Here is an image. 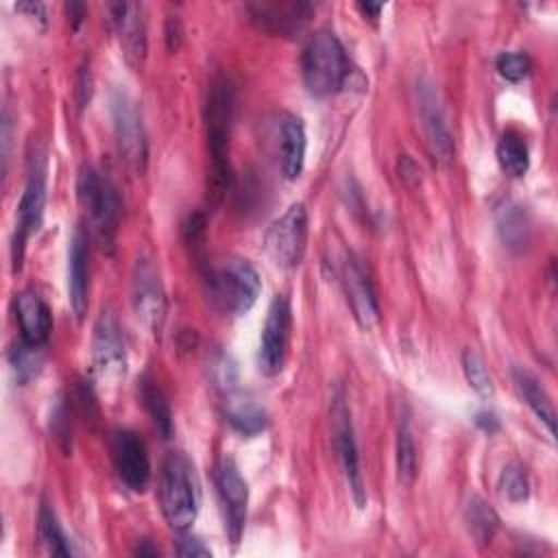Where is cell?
<instances>
[{
    "label": "cell",
    "instance_id": "cell-28",
    "mask_svg": "<svg viewBox=\"0 0 558 558\" xmlns=\"http://www.w3.org/2000/svg\"><path fill=\"white\" fill-rule=\"evenodd\" d=\"M397 477L403 486H410L416 477V445L405 414L397 427Z\"/></svg>",
    "mask_w": 558,
    "mask_h": 558
},
{
    "label": "cell",
    "instance_id": "cell-26",
    "mask_svg": "<svg viewBox=\"0 0 558 558\" xmlns=\"http://www.w3.org/2000/svg\"><path fill=\"white\" fill-rule=\"evenodd\" d=\"M464 519H466L469 532L477 545H488L499 527V519H497L495 510L477 495L469 497V501L464 506Z\"/></svg>",
    "mask_w": 558,
    "mask_h": 558
},
{
    "label": "cell",
    "instance_id": "cell-13",
    "mask_svg": "<svg viewBox=\"0 0 558 558\" xmlns=\"http://www.w3.org/2000/svg\"><path fill=\"white\" fill-rule=\"evenodd\" d=\"M109 447L122 484L133 493H142L150 480V460L144 440L131 429H116Z\"/></svg>",
    "mask_w": 558,
    "mask_h": 558
},
{
    "label": "cell",
    "instance_id": "cell-37",
    "mask_svg": "<svg viewBox=\"0 0 558 558\" xmlns=\"http://www.w3.org/2000/svg\"><path fill=\"white\" fill-rule=\"evenodd\" d=\"M357 9H360L366 17L377 20V17H379V13L384 11V4H381V2H360V4H357Z\"/></svg>",
    "mask_w": 558,
    "mask_h": 558
},
{
    "label": "cell",
    "instance_id": "cell-33",
    "mask_svg": "<svg viewBox=\"0 0 558 558\" xmlns=\"http://www.w3.org/2000/svg\"><path fill=\"white\" fill-rule=\"evenodd\" d=\"M497 70L506 81L517 83L530 74L532 61L525 52H501L497 57Z\"/></svg>",
    "mask_w": 558,
    "mask_h": 558
},
{
    "label": "cell",
    "instance_id": "cell-14",
    "mask_svg": "<svg viewBox=\"0 0 558 558\" xmlns=\"http://www.w3.org/2000/svg\"><path fill=\"white\" fill-rule=\"evenodd\" d=\"M290 344V305L283 296H275L259 338V368L266 375H277L283 368Z\"/></svg>",
    "mask_w": 558,
    "mask_h": 558
},
{
    "label": "cell",
    "instance_id": "cell-15",
    "mask_svg": "<svg viewBox=\"0 0 558 558\" xmlns=\"http://www.w3.org/2000/svg\"><path fill=\"white\" fill-rule=\"evenodd\" d=\"M109 20L118 35V44L124 61L140 70L146 59V17L144 7L137 2H113L109 4Z\"/></svg>",
    "mask_w": 558,
    "mask_h": 558
},
{
    "label": "cell",
    "instance_id": "cell-30",
    "mask_svg": "<svg viewBox=\"0 0 558 558\" xmlns=\"http://www.w3.org/2000/svg\"><path fill=\"white\" fill-rule=\"evenodd\" d=\"M44 347L41 344H31L26 340H22L20 344H15L11 349V368L15 373V379L20 384H26L31 381L39 371H41V364H44Z\"/></svg>",
    "mask_w": 558,
    "mask_h": 558
},
{
    "label": "cell",
    "instance_id": "cell-1",
    "mask_svg": "<svg viewBox=\"0 0 558 558\" xmlns=\"http://www.w3.org/2000/svg\"><path fill=\"white\" fill-rule=\"evenodd\" d=\"M207 296L225 314H246L262 290L257 270L242 257H222L207 268Z\"/></svg>",
    "mask_w": 558,
    "mask_h": 558
},
{
    "label": "cell",
    "instance_id": "cell-25",
    "mask_svg": "<svg viewBox=\"0 0 558 558\" xmlns=\"http://www.w3.org/2000/svg\"><path fill=\"white\" fill-rule=\"evenodd\" d=\"M497 161L508 177H523L530 168V153L523 135L517 131H506L497 142Z\"/></svg>",
    "mask_w": 558,
    "mask_h": 558
},
{
    "label": "cell",
    "instance_id": "cell-16",
    "mask_svg": "<svg viewBox=\"0 0 558 558\" xmlns=\"http://www.w3.org/2000/svg\"><path fill=\"white\" fill-rule=\"evenodd\" d=\"M216 488H218L220 504L225 510V527H227L231 541L238 543L242 536V530H244V521H246L248 486L231 458H222L218 462Z\"/></svg>",
    "mask_w": 558,
    "mask_h": 558
},
{
    "label": "cell",
    "instance_id": "cell-39",
    "mask_svg": "<svg viewBox=\"0 0 558 558\" xmlns=\"http://www.w3.org/2000/svg\"><path fill=\"white\" fill-rule=\"evenodd\" d=\"M137 554H150V556H155V554H157V549L148 547V545H146V541H144V545H142V547H137Z\"/></svg>",
    "mask_w": 558,
    "mask_h": 558
},
{
    "label": "cell",
    "instance_id": "cell-9",
    "mask_svg": "<svg viewBox=\"0 0 558 558\" xmlns=\"http://www.w3.org/2000/svg\"><path fill=\"white\" fill-rule=\"evenodd\" d=\"M414 98H416V111H418V120H421L429 153L440 163H449L453 159V153H456L453 137H451L442 105L438 100V92H436L434 83L427 76H421L416 81Z\"/></svg>",
    "mask_w": 558,
    "mask_h": 558
},
{
    "label": "cell",
    "instance_id": "cell-24",
    "mask_svg": "<svg viewBox=\"0 0 558 558\" xmlns=\"http://www.w3.org/2000/svg\"><path fill=\"white\" fill-rule=\"evenodd\" d=\"M514 381L517 388L521 392V397L525 399V403L530 405V410L545 423L547 432L554 436L556 434V414H554V405L547 397V392L541 388V384L525 371H514Z\"/></svg>",
    "mask_w": 558,
    "mask_h": 558
},
{
    "label": "cell",
    "instance_id": "cell-36",
    "mask_svg": "<svg viewBox=\"0 0 558 558\" xmlns=\"http://www.w3.org/2000/svg\"><path fill=\"white\" fill-rule=\"evenodd\" d=\"M15 9L22 11V13H28L31 17H37V20L46 22V7L41 2H17Z\"/></svg>",
    "mask_w": 558,
    "mask_h": 558
},
{
    "label": "cell",
    "instance_id": "cell-34",
    "mask_svg": "<svg viewBox=\"0 0 558 558\" xmlns=\"http://www.w3.org/2000/svg\"><path fill=\"white\" fill-rule=\"evenodd\" d=\"M177 554L179 556H211L209 547H205L203 541H198L196 536H181L177 541Z\"/></svg>",
    "mask_w": 558,
    "mask_h": 558
},
{
    "label": "cell",
    "instance_id": "cell-18",
    "mask_svg": "<svg viewBox=\"0 0 558 558\" xmlns=\"http://www.w3.org/2000/svg\"><path fill=\"white\" fill-rule=\"evenodd\" d=\"M89 294V246L87 235L76 227L68 246V301L74 316L81 320L87 312Z\"/></svg>",
    "mask_w": 558,
    "mask_h": 558
},
{
    "label": "cell",
    "instance_id": "cell-11",
    "mask_svg": "<svg viewBox=\"0 0 558 558\" xmlns=\"http://www.w3.org/2000/svg\"><path fill=\"white\" fill-rule=\"evenodd\" d=\"M44 203H46V166L41 159L31 161V172L24 185V192L20 196L17 205V225L13 235V266L20 268V262L24 257L26 240L33 231H37L41 216H44Z\"/></svg>",
    "mask_w": 558,
    "mask_h": 558
},
{
    "label": "cell",
    "instance_id": "cell-21",
    "mask_svg": "<svg viewBox=\"0 0 558 558\" xmlns=\"http://www.w3.org/2000/svg\"><path fill=\"white\" fill-rule=\"evenodd\" d=\"M225 416L229 425L244 436H257L268 425L266 408L253 395L246 392H231L227 397Z\"/></svg>",
    "mask_w": 558,
    "mask_h": 558
},
{
    "label": "cell",
    "instance_id": "cell-10",
    "mask_svg": "<svg viewBox=\"0 0 558 558\" xmlns=\"http://www.w3.org/2000/svg\"><path fill=\"white\" fill-rule=\"evenodd\" d=\"M331 434H333V449L338 453V460L342 464V471L347 475L353 501L357 508H364L366 504V490L360 473V456H357V442L353 436V425H351V414L344 403L342 392L333 397L331 403Z\"/></svg>",
    "mask_w": 558,
    "mask_h": 558
},
{
    "label": "cell",
    "instance_id": "cell-32",
    "mask_svg": "<svg viewBox=\"0 0 558 558\" xmlns=\"http://www.w3.org/2000/svg\"><path fill=\"white\" fill-rule=\"evenodd\" d=\"M499 488L510 501H525L530 495L525 471L519 464H506L499 477Z\"/></svg>",
    "mask_w": 558,
    "mask_h": 558
},
{
    "label": "cell",
    "instance_id": "cell-6",
    "mask_svg": "<svg viewBox=\"0 0 558 558\" xmlns=\"http://www.w3.org/2000/svg\"><path fill=\"white\" fill-rule=\"evenodd\" d=\"M126 375V349L120 323L116 314L107 307L100 312L94 336H92V377L94 386L109 395L113 392Z\"/></svg>",
    "mask_w": 558,
    "mask_h": 558
},
{
    "label": "cell",
    "instance_id": "cell-35",
    "mask_svg": "<svg viewBox=\"0 0 558 558\" xmlns=\"http://www.w3.org/2000/svg\"><path fill=\"white\" fill-rule=\"evenodd\" d=\"M475 423H477V427H482V429L488 432V434H493V432L499 429V418H497V414L490 412V410L477 412V414H475Z\"/></svg>",
    "mask_w": 558,
    "mask_h": 558
},
{
    "label": "cell",
    "instance_id": "cell-3",
    "mask_svg": "<svg viewBox=\"0 0 558 558\" xmlns=\"http://www.w3.org/2000/svg\"><path fill=\"white\" fill-rule=\"evenodd\" d=\"M157 490L168 525L185 532L198 512V482L192 462L183 453H170L163 460Z\"/></svg>",
    "mask_w": 558,
    "mask_h": 558
},
{
    "label": "cell",
    "instance_id": "cell-29",
    "mask_svg": "<svg viewBox=\"0 0 558 558\" xmlns=\"http://www.w3.org/2000/svg\"><path fill=\"white\" fill-rule=\"evenodd\" d=\"M37 534H39V541L44 543V547L54 554V556H72L74 549H72V543L68 541V536L63 534L54 512L44 504L39 508V517H37Z\"/></svg>",
    "mask_w": 558,
    "mask_h": 558
},
{
    "label": "cell",
    "instance_id": "cell-23",
    "mask_svg": "<svg viewBox=\"0 0 558 558\" xmlns=\"http://www.w3.org/2000/svg\"><path fill=\"white\" fill-rule=\"evenodd\" d=\"M497 229H499L504 244L512 251H523L530 244L532 225H530L525 207H521L517 203H506L497 211Z\"/></svg>",
    "mask_w": 558,
    "mask_h": 558
},
{
    "label": "cell",
    "instance_id": "cell-7",
    "mask_svg": "<svg viewBox=\"0 0 558 558\" xmlns=\"http://www.w3.org/2000/svg\"><path fill=\"white\" fill-rule=\"evenodd\" d=\"M307 238V211L303 203L290 205L264 235V248L279 268L299 264Z\"/></svg>",
    "mask_w": 558,
    "mask_h": 558
},
{
    "label": "cell",
    "instance_id": "cell-4",
    "mask_svg": "<svg viewBox=\"0 0 558 558\" xmlns=\"http://www.w3.org/2000/svg\"><path fill=\"white\" fill-rule=\"evenodd\" d=\"M303 83L312 96L336 94L349 74V63L338 35L320 28L312 35L301 59Z\"/></svg>",
    "mask_w": 558,
    "mask_h": 558
},
{
    "label": "cell",
    "instance_id": "cell-20",
    "mask_svg": "<svg viewBox=\"0 0 558 558\" xmlns=\"http://www.w3.org/2000/svg\"><path fill=\"white\" fill-rule=\"evenodd\" d=\"M15 312L22 329V340L31 344H46L50 329H52V318L48 305L41 301L37 292L24 290L15 299Z\"/></svg>",
    "mask_w": 558,
    "mask_h": 558
},
{
    "label": "cell",
    "instance_id": "cell-19",
    "mask_svg": "<svg viewBox=\"0 0 558 558\" xmlns=\"http://www.w3.org/2000/svg\"><path fill=\"white\" fill-rule=\"evenodd\" d=\"M279 168L283 179L292 181L301 174L305 161V129L296 116L279 118Z\"/></svg>",
    "mask_w": 558,
    "mask_h": 558
},
{
    "label": "cell",
    "instance_id": "cell-27",
    "mask_svg": "<svg viewBox=\"0 0 558 558\" xmlns=\"http://www.w3.org/2000/svg\"><path fill=\"white\" fill-rule=\"evenodd\" d=\"M140 399H142L146 412L150 414L161 438H170L172 436V412H170V405H168L163 392L150 377L140 379Z\"/></svg>",
    "mask_w": 558,
    "mask_h": 558
},
{
    "label": "cell",
    "instance_id": "cell-2",
    "mask_svg": "<svg viewBox=\"0 0 558 558\" xmlns=\"http://www.w3.org/2000/svg\"><path fill=\"white\" fill-rule=\"evenodd\" d=\"M233 85L229 78L218 76L211 81L205 120H207V144L211 155V185L214 194L220 196L231 185V161H229V133L233 118Z\"/></svg>",
    "mask_w": 558,
    "mask_h": 558
},
{
    "label": "cell",
    "instance_id": "cell-12",
    "mask_svg": "<svg viewBox=\"0 0 558 558\" xmlns=\"http://www.w3.org/2000/svg\"><path fill=\"white\" fill-rule=\"evenodd\" d=\"M111 118H113V131L118 140L120 155L133 170H144L146 166V133L142 118L137 113V107L133 98L124 92H116L111 98Z\"/></svg>",
    "mask_w": 558,
    "mask_h": 558
},
{
    "label": "cell",
    "instance_id": "cell-17",
    "mask_svg": "<svg viewBox=\"0 0 558 558\" xmlns=\"http://www.w3.org/2000/svg\"><path fill=\"white\" fill-rule=\"evenodd\" d=\"M342 286L347 292V301L351 303V310L357 318V323L364 329H371L379 320V305L375 296L373 281L360 259L355 255H347L342 262Z\"/></svg>",
    "mask_w": 558,
    "mask_h": 558
},
{
    "label": "cell",
    "instance_id": "cell-31",
    "mask_svg": "<svg viewBox=\"0 0 558 558\" xmlns=\"http://www.w3.org/2000/svg\"><path fill=\"white\" fill-rule=\"evenodd\" d=\"M462 371H464V377L469 381V386L484 399L493 397L495 392V386H493V379L482 362V357L473 351V349H466L462 353Z\"/></svg>",
    "mask_w": 558,
    "mask_h": 558
},
{
    "label": "cell",
    "instance_id": "cell-38",
    "mask_svg": "<svg viewBox=\"0 0 558 558\" xmlns=\"http://www.w3.org/2000/svg\"><path fill=\"white\" fill-rule=\"evenodd\" d=\"M65 9H68V13H70V17H72V22H74V26H78V22H81V17H83V13H85V7L78 4V2H70V4H65Z\"/></svg>",
    "mask_w": 558,
    "mask_h": 558
},
{
    "label": "cell",
    "instance_id": "cell-22",
    "mask_svg": "<svg viewBox=\"0 0 558 558\" xmlns=\"http://www.w3.org/2000/svg\"><path fill=\"white\" fill-rule=\"evenodd\" d=\"M307 9L310 7L301 4V2H296V4H277V2L275 4H266L264 2V4L251 7L255 20L264 28H268L272 33H281V35L299 31L301 24L305 22V11Z\"/></svg>",
    "mask_w": 558,
    "mask_h": 558
},
{
    "label": "cell",
    "instance_id": "cell-8",
    "mask_svg": "<svg viewBox=\"0 0 558 558\" xmlns=\"http://www.w3.org/2000/svg\"><path fill=\"white\" fill-rule=\"evenodd\" d=\"M131 305L137 323L157 333L166 318V292L159 270L150 259H137L131 277Z\"/></svg>",
    "mask_w": 558,
    "mask_h": 558
},
{
    "label": "cell",
    "instance_id": "cell-5",
    "mask_svg": "<svg viewBox=\"0 0 558 558\" xmlns=\"http://www.w3.org/2000/svg\"><path fill=\"white\" fill-rule=\"evenodd\" d=\"M76 196L89 218L92 233L96 235L100 248L111 251L120 214L116 187L107 179H102L96 168L81 166L76 177Z\"/></svg>",
    "mask_w": 558,
    "mask_h": 558
}]
</instances>
